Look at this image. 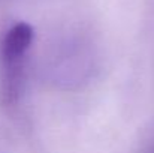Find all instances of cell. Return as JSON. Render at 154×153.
Returning <instances> with one entry per match:
<instances>
[{
    "instance_id": "obj_1",
    "label": "cell",
    "mask_w": 154,
    "mask_h": 153,
    "mask_svg": "<svg viewBox=\"0 0 154 153\" xmlns=\"http://www.w3.org/2000/svg\"><path fill=\"white\" fill-rule=\"evenodd\" d=\"M35 29L24 21L11 26L0 41V105L15 107L24 92L29 51Z\"/></svg>"
},
{
    "instance_id": "obj_2",
    "label": "cell",
    "mask_w": 154,
    "mask_h": 153,
    "mask_svg": "<svg viewBox=\"0 0 154 153\" xmlns=\"http://www.w3.org/2000/svg\"><path fill=\"white\" fill-rule=\"evenodd\" d=\"M96 68V54L82 42H66L44 57V75L54 86L73 89L87 83Z\"/></svg>"
},
{
    "instance_id": "obj_3",
    "label": "cell",
    "mask_w": 154,
    "mask_h": 153,
    "mask_svg": "<svg viewBox=\"0 0 154 153\" xmlns=\"http://www.w3.org/2000/svg\"><path fill=\"white\" fill-rule=\"evenodd\" d=\"M142 153H154V134H153V137L148 140V143L144 147V152Z\"/></svg>"
}]
</instances>
